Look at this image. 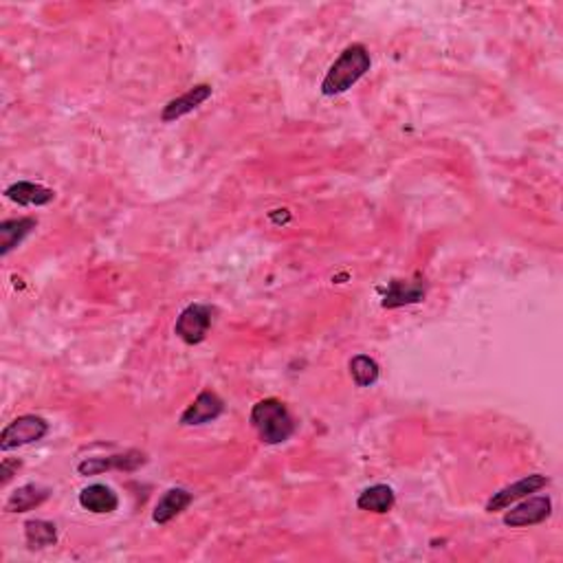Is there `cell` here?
<instances>
[{
	"instance_id": "6da1fadb",
	"label": "cell",
	"mask_w": 563,
	"mask_h": 563,
	"mask_svg": "<svg viewBox=\"0 0 563 563\" xmlns=\"http://www.w3.org/2000/svg\"><path fill=\"white\" fill-rule=\"evenodd\" d=\"M370 51L363 47V44H350V47L341 51L339 58L335 60V64L326 73L324 81H321V93L326 97L346 93V91H350L370 71Z\"/></svg>"
},
{
	"instance_id": "7a4b0ae2",
	"label": "cell",
	"mask_w": 563,
	"mask_h": 563,
	"mask_svg": "<svg viewBox=\"0 0 563 563\" xmlns=\"http://www.w3.org/2000/svg\"><path fill=\"white\" fill-rule=\"evenodd\" d=\"M251 425L264 444H282L295 434V418L278 398H262L251 407Z\"/></svg>"
},
{
	"instance_id": "3957f363",
	"label": "cell",
	"mask_w": 563,
	"mask_h": 563,
	"mask_svg": "<svg viewBox=\"0 0 563 563\" xmlns=\"http://www.w3.org/2000/svg\"><path fill=\"white\" fill-rule=\"evenodd\" d=\"M218 310L209 304H189L187 309L181 310L174 324V335L187 346L203 344L207 339V332L216 320Z\"/></svg>"
},
{
	"instance_id": "277c9868",
	"label": "cell",
	"mask_w": 563,
	"mask_h": 563,
	"mask_svg": "<svg viewBox=\"0 0 563 563\" xmlns=\"http://www.w3.org/2000/svg\"><path fill=\"white\" fill-rule=\"evenodd\" d=\"M49 434V423L43 416L35 414H24V416L14 418L0 434V449L12 452V449L27 447V444L40 443Z\"/></svg>"
},
{
	"instance_id": "5b68a950",
	"label": "cell",
	"mask_w": 563,
	"mask_h": 563,
	"mask_svg": "<svg viewBox=\"0 0 563 563\" xmlns=\"http://www.w3.org/2000/svg\"><path fill=\"white\" fill-rule=\"evenodd\" d=\"M548 482H550V480L541 473L526 475V478H521L520 482L504 486V489L498 491V493H493V498L486 501V511H489V513H498V511L509 509V506L515 504V501L529 498L530 493H537V491L544 489V486H548Z\"/></svg>"
},
{
	"instance_id": "8992f818",
	"label": "cell",
	"mask_w": 563,
	"mask_h": 563,
	"mask_svg": "<svg viewBox=\"0 0 563 563\" xmlns=\"http://www.w3.org/2000/svg\"><path fill=\"white\" fill-rule=\"evenodd\" d=\"M552 515V500L548 495H537V498H529L520 504L513 506L509 513L504 515V524L511 529H526V526H535L546 521Z\"/></svg>"
},
{
	"instance_id": "52a82bcc",
	"label": "cell",
	"mask_w": 563,
	"mask_h": 563,
	"mask_svg": "<svg viewBox=\"0 0 563 563\" xmlns=\"http://www.w3.org/2000/svg\"><path fill=\"white\" fill-rule=\"evenodd\" d=\"M223 412H224L223 398H220L216 392L203 390L196 398H194L192 406H187L186 412L181 414L178 423H181L183 427H198V425L216 421Z\"/></svg>"
},
{
	"instance_id": "ba28073f",
	"label": "cell",
	"mask_w": 563,
	"mask_h": 563,
	"mask_svg": "<svg viewBox=\"0 0 563 563\" xmlns=\"http://www.w3.org/2000/svg\"><path fill=\"white\" fill-rule=\"evenodd\" d=\"M146 463H148L146 453L130 449V452H126V453L109 455V458L81 460V463L78 464V471H80V475H86V478H89V475H100V473H104V471H110V469L137 471L139 467H143Z\"/></svg>"
},
{
	"instance_id": "9c48e42d",
	"label": "cell",
	"mask_w": 563,
	"mask_h": 563,
	"mask_svg": "<svg viewBox=\"0 0 563 563\" xmlns=\"http://www.w3.org/2000/svg\"><path fill=\"white\" fill-rule=\"evenodd\" d=\"M214 93V89L209 84H196L187 91V93L178 95L177 100L167 101L166 109L161 112V121L170 124V121L181 119V117L189 115L192 110H196L198 106L205 104Z\"/></svg>"
},
{
	"instance_id": "30bf717a",
	"label": "cell",
	"mask_w": 563,
	"mask_h": 563,
	"mask_svg": "<svg viewBox=\"0 0 563 563\" xmlns=\"http://www.w3.org/2000/svg\"><path fill=\"white\" fill-rule=\"evenodd\" d=\"M425 293H427V284H425V280L421 278H416L412 282L392 280L390 286H387L386 298H383L381 306L383 309H401V306H407V304H418V301L425 300Z\"/></svg>"
},
{
	"instance_id": "8fae6325",
	"label": "cell",
	"mask_w": 563,
	"mask_h": 563,
	"mask_svg": "<svg viewBox=\"0 0 563 563\" xmlns=\"http://www.w3.org/2000/svg\"><path fill=\"white\" fill-rule=\"evenodd\" d=\"M5 196H7L9 201L23 205V207H43V205H49L53 201L55 192L53 189L40 186V183L18 181L5 189Z\"/></svg>"
},
{
	"instance_id": "7c38bea8",
	"label": "cell",
	"mask_w": 563,
	"mask_h": 563,
	"mask_svg": "<svg viewBox=\"0 0 563 563\" xmlns=\"http://www.w3.org/2000/svg\"><path fill=\"white\" fill-rule=\"evenodd\" d=\"M80 506L84 511L97 515H110L115 513L117 506H119V498H117L115 491L106 484H91L86 489H81L80 493Z\"/></svg>"
},
{
	"instance_id": "4fadbf2b",
	"label": "cell",
	"mask_w": 563,
	"mask_h": 563,
	"mask_svg": "<svg viewBox=\"0 0 563 563\" xmlns=\"http://www.w3.org/2000/svg\"><path fill=\"white\" fill-rule=\"evenodd\" d=\"M192 501L194 495L189 493L187 489H181V486L166 491L163 498L157 501L155 513H152V521H155V524H170L174 517L181 515Z\"/></svg>"
},
{
	"instance_id": "5bb4252c",
	"label": "cell",
	"mask_w": 563,
	"mask_h": 563,
	"mask_svg": "<svg viewBox=\"0 0 563 563\" xmlns=\"http://www.w3.org/2000/svg\"><path fill=\"white\" fill-rule=\"evenodd\" d=\"M35 227H38V220L32 216L3 220V223H0V255H3V258L9 255V251H14L18 244H23V240L27 238Z\"/></svg>"
},
{
	"instance_id": "9a60e30c",
	"label": "cell",
	"mask_w": 563,
	"mask_h": 563,
	"mask_svg": "<svg viewBox=\"0 0 563 563\" xmlns=\"http://www.w3.org/2000/svg\"><path fill=\"white\" fill-rule=\"evenodd\" d=\"M49 495L51 491L47 486L24 484L9 495L7 504H5V511H7V513H27V511H33L35 506L44 504V501L49 500Z\"/></svg>"
},
{
	"instance_id": "2e32d148",
	"label": "cell",
	"mask_w": 563,
	"mask_h": 563,
	"mask_svg": "<svg viewBox=\"0 0 563 563\" xmlns=\"http://www.w3.org/2000/svg\"><path fill=\"white\" fill-rule=\"evenodd\" d=\"M394 501H396V495H394L392 486L375 484L367 486V489L363 491L359 500H357V506H359L361 511H367V513L386 515L394 509Z\"/></svg>"
},
{
	"instance_id": "e0dca14e",
	"label": "cell",
	"mask_w": 563,
	"mask_h": 563,
	"mask_svg": "<svg viewBox=\"0 0 563 563\" xmlns=\"http://www.w3.org/2000/svg\"><path fill=\"white\" fill-rule=\"evenodd\" d=\"M24 537H27L29 548H47L58 541V529L51 521L32 520L24 524Z\"/></svg>"
},
{
	"instance_id": "ac0fdd59",
	"label": "cell",
	"mask_w": 563,
	"mask_h": 563,
	"mask_svg": "<svg viewBox=\"0 0 563 563\" xmlns=\"http://www.w3.org/2000/svg\"><path fill=\"white\" fill-rule=\"evenodd\" d=\"M378 363L367 355H357L350 359V377L359 387H372L378 381Z\"/></svg>"
},
{
	"instance_id": "d6986e66",
	"label": "cell",
	"mask_w": 563,
	"mask_h": 563,
	"mask_svg": "<svg viewBox=\"0 0 563 563\" xmlns=\"http://www.w3.org/2000/svg\"><path fill=\"white\" fill-rule=\"evenodd\" d=\"M20 469V460H3V464H0V475H3V478H0V484H7L9 480H12V475H14V471H18Z\"/></svg>"
}]
</instances>
